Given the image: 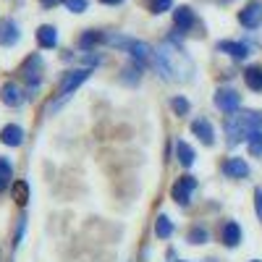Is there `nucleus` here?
I'll return each instance as SVG.
<instances>
[{
	"mask_svg": "<svg viewBox=\"0 0 262 262\" xmlns=\"http://www.w3.org/2000/svg\"><path fill=\"white\" fill-rule=\"evenodd\" d=\"M155 66H158V71H160L165 79H170V81L191 79V71H194L191 58L184 53V48L179 45L176 37L165 39L163 45L158 48V53H155Z\"/></svg>",
	"mask_w": 262,
	"mask_h": 262,
	"instance_id": "obj_1",
	"label": "nucleus"
},
{
	"mask_svg": "<svg viewBox=\"0 0 262 262\" xmlns=\"http://www.w3.org/2000/svg\"><path fill=\"white\" fill-rule=\"evenodd\" d=\"M262 128V116L259 113H236L226 118V137L228 144H238L244 137L249 139L254 131Z\"/></svg>",
	"mask_w": 262,
	"mask_h": 262,
	"instance_id": "obj_2",
	"label": "nucleus"
},
{
	"mask_svg": "<svg viewBox=\"0 0 262 262\" xmlns=\"http://www.w3.org/2000/svg\"><path fill=\"white\" fill-rule=\"evenodd\" d=\"M86 76H90V69H74V71H69V74H63L60 86H58V92H55V95L69 97L79 84H84V81H86Z\"/></svg>",
	"mask_w": 262,
	"mask_h": 262,
	"instance_id": "obj_3",
	"label": "nucleus"
},
{
	"mask_svg": "<svg viewBox=\"0 0 262 262\" xmlns=\"http://www.w3.org/2000/svg\"><path fill=\"white\" fill-rule=\"evenodd\" d=\"M238 21H242V27H247V29H257L262 24V3H257V0L247 3L238 11Z\"/></svg>",
	"mask_w": 262,
	"mask_h": 262,
	"instance_id": "obj_4",
	"label": "nucleus"
},
{
	"mask_svg": "<svg viewBox=\"0 0 262 262\" xmlns=\"http://www.w3.org/2000/svg\"><path fill=\"white\" fill-rule=\"evenodd\" d=\"M194 189H196V179L194 176H184V179H179L176 184H173L170 194H173V200H176L179 205H189Z\"/></svg>",
	"mask_w": 262,
	"mask_h": 262,
	"instance_id": "obj_5",
	"label": "nucleus"
},
{
	"mask_svg": "<svg viewBox=\"0 0 262 262\" xmlns=\"http://www.w3.org/2000/svg\"><path fill=\"white\" fill-rule=\"evenodd\" d=\"M238 95L233 90H217L215 92V105H217V111H223V113H236L238 111Z\"/></svg>",
	"mask_w": 262,
	"mask_h": 262,
	"instance_id": "obj_6",
	"label": "nucleus"
},
{
	"mask_svg": "<svg viewBox=\"0 0 262 262\" xmlns=\"http://www.w3.org/2000/svg\"><path fill=\"white\" fill-rule=\"evenodd\" d=\"M0 100L8 107H18V105H24V92H21V86L8 81V84H3V90H0Z\"/></svg>",
	"mask_w": 262,
	"mask_h": 262,
	"instance_id": "obj_7",
	"label": "nucleus"
},
{
	"mask_svg": "<svg viewBox=\"0 0 262 262\" xmlns=\"http://www.w3.org/2000/svg\"><path fill=\"white\" fill-rule=\"evenodd\" d=\"M173 24H176L179 32H189V29L194 27V11H191L189 6L176 8V11H173Z\"/></svg>",
	"mask_w": 262,
	"mask_h": 262,
	"instance_id": "obj_8",
	"label": "nucleus"
},
{
	"mask_svg": "<svg viewBox=\"0 0 262 262\" xmlns=\"http://www.w3.org/2000/svg\"><path fill=\"white\" fill-rule=\"evenodd\" d=\"M18 42V27L13 18L0 21V45H16Z\"/></svg>",
	"mask_w": 262,
	"mask_h": 262,
	"instance_id": "obj_9",
	"label": "nucleus"
},
{
	"mask_svg": "<svg viewBox=\"0 0 262 262\" xmlns=\"http://www.w3.org/2000/svg\"><path fill=\"white\" fill-rule=\"evenodd\" d=\"M39 58L37 55H29L27 58V63L24 66H21V74H24V79L29 81V86H37L39 84Z\"/></svg>",
	"mask_w": 262,
	"mask_h": 262,
	"instance_id": "obj_10",
	"label": "nucleus"
},
{
	"mask_svg": "<svg viewBox=\"0 0 262 262\" xmlns=\"http://www.w3.org/2000/svg\"><path fill=\"white\" fill-rule=\"evenodd\" d=\"M223 173H226V176H231V179H247L249 176V165L242 158H231L223 165Z\"/></svg>",
	"mask_w": 262,
	"mask_h": 262,
	"instance_id": "obj_11",
	"label": "nucleus"
},
{
	"mask_svg": "<svg viewBox=\"0 0 262 262\" xmlns=\"http://www.w3.org/2000/svg\"><path fill=\"white\" fill-rule=\"evenodd\" d=\"M191 131H194V134L200 137V142H205L207 147L215 142V131H212L210 121H205V118H196V121L191 123Z\"/></svg>",
	"mask_w": 262,
	"mask_h": 262,
	"instance_id": "obj_12",
	"label": "nucleus"
},
{
	"mask_svg": "<svg viewBox=\"0 0 262 262\" xmlns=\"http://www.w3.org/2000/svg\"><path fill=\"white\" fill-rule=\"evenodd\" d=\"M0 142L8 144V147H18L21 142H24V131L11 123V126H6L3 131H0Z\"/></svg>",
	"mask_w": 262,
	"mask_h": 262,
	"instance_id": "obj_13",
	"label": "nucleus"
},
{
	"mask_svg": "<svg viewBox=\"0 0 262 262\" xmlns=\"http://www.w3.org/2000/svg\"><path fill=\"white\" fill-rule=\"evenodd\" d=\"M217 50L228 53V55L236 58V60H244V58L249 55V48L242 45V42H217Z\"/></svg>",
	"mask_w": 262,
	"mask_h": 262,
	"instance_id": "obj_14",
	"label": "nucleus"
},
{
	"mask_svg": "<svg viewBox=\"0 0 262 262\" xmlns=\"http://www.w3.org/2000/svg\"><path fill=\"white\" fill-rule=\"evenodd\" d=\"M244 81H247L249 90L262 92V66H249V69L244 71Z\"/></svg>",
	"mask_w": 262,
	"mask_h": 262,
	"instance_id": "obj_15",
	"label": "nucleus"
},
{
	"mask_svg": "<svg viewBox=\"0 0 262 262\" xmlns=\"http://www.w3.org/2000/svg\"><path fill=\"white\" fill-rule=\"evenodd\" d=\"M238 242H242V228H238V223L228 221V223L223 226V244H226V247H236Z\"/></svg>",
	"mask_w": 262,
	"mask_h": 262,
	"instance_id": "obj_16",
	"label": "nucleus"
},
{
	"mask_svg": "<svg viewBox=\"0 0 262 262\" xmlns=\"http://www.w3.org/2000/svg\"><path fill=\"white\" fill-rule=\"evenodd\" d=\"M37 42L42 48H55L58 45V32L53 27H39L37 29Z\"/></svg>",
	"mask_w": 262,
	"mask_h": 262,
	"instance_id": "obj_17",
	"label": "nucleus"
},
{
	"mask_svg": "<svg viewBox=\"0 0 262 262\" xmlns=\"http://www.w3.org/2000/svg\"><path fill=\"white\" fill-rule=\"evenodd\" d=\"M176 155H179V160H181L184 168H189V165L194 163V149H191L186 142H179V144H176Z\"/></svg>",
	"mask_w": 262,
	"mask_h": 262,
	"instance_id": "obj_18",
	"label": "nucleus"
},
{
	"mask_svg": "<svg viewBox=\"0 0 262 262\" xmlns=\"http://www.w3.org/2000/svg\"><path fill=\"white\" fill-rule=\"evenodd\" d=\"M13 200H16L21 207L29 202V184H27V181H16V186H13Z\"/></svg>",
	"mask_w": 262,
	"mask_h": 262,
	"instance_id": "obj_19",
	"label": "nucleus"
},
{
	"mask_svg": "<svg viewBox=\"0 0 262 262\" xmlns=\"http://www.w3.org/2000/svg\"><path fill=\"white\" fill-rule=\"evenodd\" d=\"M11 179H13V168H11V163H8L6 158H0V191H3V189L11 184Z\"/></svg>",
	"mask_w": 262,
	"mask_h": 262,
	"instance_id": "obj_20",
	"label": "nucleus"
},
{
	"mask_svg": "<svg viewBox=\"0 0 262 262\" xmlns=\"http://www.w3.org/2000/svg\"><path fill=\"white\" fill-rule=\"evenodd\" d=\"M155 233L160 236V238H168L170 233H173V223H170V217H165V215H160L158 221H155Z\"/></svg>",
	"mask_w": 262,
	"mask_h": 262,
	"instance_id": "obj_21",
	"label": "nucleus"
},
{
	"mask_svg": "<svg viewBox=\"0 0 262 262\" xmlns=\"http://www.w3.org/2000/svg\"><path fill=\"white\" fill-rule=\"evenodd\" d=\"M97 42H102V34H100V32H84V34L79 37V48H81V50H90L92 45H97Z\"/></svg>",
	"mask_w": 262,
	"mask_h": 262,
	"instance_id": "obj_22",
	"label": "nucleus"
},
{
	"mask_svg": "<svg viewBox=\"0 0 262 262\" xmlns=\"http://www.w3.org/2000/svg\"><path fill=\"white\" fill-rule=\"evenodd\" d=\"M144 6H147L149 13H163L173 6V0H144Z\"/></svg>",
	"mask_w": 262,
	"mask_h": 262,
	"instance_id": "obj_23",
	"label": "nucleus"
},
{
	"mask_svg": "<svg viewBox=\"0 0 262 262\" xmlns=\"http://www.w3.org/2000/svg\"><path fill=\"white\" fill-rule=\"evenodd\" d=\"M207 238H210V233H207L202 226H196V228L189 231V242H191V244H205Z\"/></svg>",
	"mask_w": 262,
	"mask_h": 262,
	"instance_id": "obj_24",
	"label": "nucleus"
},
{
	"mask_svg": "<svg viewBox=\"0 0 262 262\" xmlns=\"http://www.w3.org/2000/svg\"><path fill=\"white\" fill-rule=\"evenodd\" d=\"M249 152H252L254 158L262 155V131H254V134L249 137Z\"/></svg>",
	"mask_w": 262,
	"mask_h": 262,
	"instance_id": "obj_25",
	"label": "nucleus"
},
{
	"mask_svg": "<svg viewBox=\"0 0 262 262\" xmlns=\"http://www.w3.org/2000/svg\"><path fill=\"white\" fill-rule=\"evenodd\" d=\"M170 105H173V111H176L179 116H186V113H189V100H186V97H173Z\"/></svg>",
	"mask_w": 262,
	"mask_h": 262,
	"instance_id": "obj_26",
	"label": "nucleus"
},
{
	"mask_svg": "<svg viewBox=\"0 0 262 262\" xmlns=\"http://www.w3.org/2000/svg\"><path fill=\"white\" fill-rule=\"evenodd\" d=\"M66 3V8L69 11H74V13H81V11H86V0H63Z\"/></svg>",
	"mask_w": 262,
	"mask_h": 262,
	"instance_id": "obj_27",
	"label": "nucleus"
},
{
	"mask_svg": "<svg viewBox=\"0 0 262 262\" xmlns=\"http://www.w3.org/2000/svg\"><path fill=\"white\" fill-rule=\"evenodd\" d=\"M254 207H257V215H259V221H262V191L259 189L254 191Z\"/></svg>",
	"mask_w": 262,
	"mask_h": 262,
	"instance_id": "obj_28",
	"label": "nucleus"
},
{
	"mask_svg": "<svg viewBox=\"0 0 262 262\" xmlns=\"http://www.w3.org/2000/svg\"><path fill=\"white\" fill-rule=\"evenodd\" d=\"M39 3L45 6V8H50V6H58V3H63V0H39Z\"/></svg>",
	"mask_w": 262,
	"mask_h": 262,
	"instance_id": "obj_29",
	"label": "nucleus"
},
{
	"mask_svg": "<svg viewBox=\"0 0 262 262\" xmlns=\"http://www.w3.org/2000/svg\"><path fill=\"white\" fill-rule=\"evenodd\" d=\"M100 3H107V6H116V3H121V0H100Z\"/></svg>",
	"mask_w": 262,
	"mask_h": 262,
	"instance_id": "obj_30",
	"label": "nucleus"
},
{
	"mask_svg": "<svg viewBox=\"0 0 262 262\" xmlns=\"http://www.w3.org/2000/svg\"><path fill=\"white\" fill-rule=\"evenodd\" d=\"M254 262H259V259H254Z\"/></svg>",
	"mask_w": 262,
	"mask_h": 262,
	"instance_id": "obj_31",
	"label": "nucleus"
}]
</instances>
